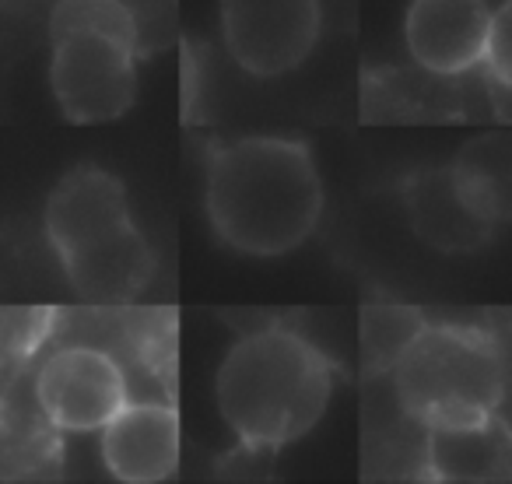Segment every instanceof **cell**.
Returning <instances> with one entry per match:
<instances>
[{"label":"cell","mask_w":512,"mask_h":484,"mask_svg":"<svg viewBox=\"0 0 512 484\" xmlns=\"http://www.w3.org/2000/svg\"><path fill=\"white\" fill-rule=\"evenodd\" d=\"M393 393L421 428L495 414L505 400V358L488 334L421 323L390 365Z\"/></svg>","instance_id":"5b68a950"},{"label":"cell","mask_w":512,"mask_h":484,"mask_svg":"<svg viewBox=\"0 0 512 484\" xmlns=\"http://www.w3.org/2000/svg\"><path fill=\"white\" fill-rule=\"evenodd\" d=\"M204 211L214 235L246 257H285L316 232L323 183L313 151L288 137H239L207 155Z\"/></svg>","instance_id":"6da1fadb"},{"label":"cell","mask_w":512,"mask_h":484,"mask_svg":"<svg viewBox=\"0 0 512 484\" xmlns=\"http://www.w3.org/2000/svg\"><path fill=\"white\" fill-rule=\"evenodd\" d=\"M467 204L491 228L512 225V130H484L470 137L449 162Z\"/></svg>","instance_id":"7c38bea8"},{"label":"cell","mask_w":512,"mask_h":484,"mask_svg":"<svg viewBox=\"0 0 512 484\" xmlns=\"http://www.w3.org/2000/svg\"><path fill=\"white\" fill-rule=\"evenodd\" d=\"M400 200L414 235L439 253H474L495 235V228L467 204L449 165L407 176Z\"/></svg>","instance_id":"8fae6325"},{"label":"cell","mask_w":512,"mask_h":484,"mask_svg":"<svg viewBox=\"0 0 512 484\" xmlns=\"http://www.w3.org/2000/svg\"><path fill=\"white\" fill-rule=\"evenodd\" d=\"M141 29L127 0H57L50 11V92L78 127L134 106Z\"/></svg>","instance_id":"277c9868"},{"label":"cell","mask_w":512,"mask_h":484,"mask_svg":"<svg viewBox=\"0 0 512 484\" xmlns=\"http://www.w3.org/2000/svg\"><path fill=\"white\" fill-rule=\"evenodd\" d=\"M53 309H11L4 316V355H32L53 330Z\"/></svg>","instance_id":"4fadbf2b"},{"label":"cell","mask_w":512,"mask_h":484,"mask_svg":"<svg viewBox=\"0 0 512 484\" xmlns=\"http://www.w3.org/2000/svg\"><path fill=\"white\" fill-rule=\"evenodd\" d=\"M491 18L488 0H411L404 18L407 53L421 71L460 78L484 64Z\"/></svg>","instance_id":"ba28073f"},{"label":"cell","mask_w":512,"mask_h":484,"mask_svg":"<svg viewBox=\"0 0 512 484\" xmlns=\"http://www.w3.org/2000/svg\"><path fill=\"white\" fill-rule=\"evenodd\" d=\"M334 362L288 327L242 334L214 372V400L239 449L274 456L302 439L327 411Z\"/></svg>","instance_id":"7a4b0ae2"},{"label":"cell","mask_w":512,"mask_h":484,"mask_svg":"<svg viewBox=\"0 0 512 484\" xmlns=\"http://www.w3.org/2000/svg\"><path fill=\"white\" fill-rule=\"evenodd\" d=\"M484 71L502 92H512V0L498 4L491 18L488 53H484Z\"/></svg>","instance_id":"5bb4252c"},{"label":"cell","mask_w":512,"mask_h":484,"mask_svg":"<svg viewBox=\"0 0 512 484\" xmlns=\"http://www.w3.org/2000/svg\"><path fill=\"white\" fill-rule=\"evenodd\" d=\"M102 463L123 484L169 481L179 467V414L158 400H130L102 428Z\"/></svg>","instance_id":"9c48e42d"},{"label":"cell","mask_w":512,"mask_h":484,"mask_svg":"<svg viewBox=\"0 0 512 484\" xmlns=\"http://www.w3.org/2000/svg\"><path fill=\"white\" fill-rule=\"evenodd\" d=\"M425 477L449 484L512 481V425L495 414L425 428Z\"/></svg>","instance_id":"30bf717a"},{"label":"cell","mask_w":512,"mask_h":484,"mask_svg":"<svg viewBox=\"0 0 512 484\" xmlns=\"http://www.w3.org/2000/svg\"><path fill=\"white\" fill-rule=\"evenodd\" d=\"M36 404L57 432H102L130 404L123 365L92 344L57 348L36 372Z\"/></svg>","instance_id":"52a82bcc"},{"label":"cell","mask_w":512,"mask_h":484,"mask_svg":"<svg viewBox=\"0 0 512 484\" xmlns=\"http://www.w3.org/2000/svg\"><path fill=\"white\" fill-rule=\"evenodd\" d=\"M46 239L67 281L88 302H130L155 271L148 239L130 218L123 183L99 165H78L46 197Z\"/></svg>","instance_id":"3957f363"},{"label":"cell","mask_w":512,"mask_h":484,"mask_svg":"<svg viewBox=\"0 0 512 484\" xmlns=\"http://www.w3.org/2000/svg\"><path fill=\"white\" fill-rule=\"evenodd\" d=\"M320 0H218V29L235 64L253 78H278L320 39Z\"/></svg>","instance_id":"8992f818"}]
</instances>
